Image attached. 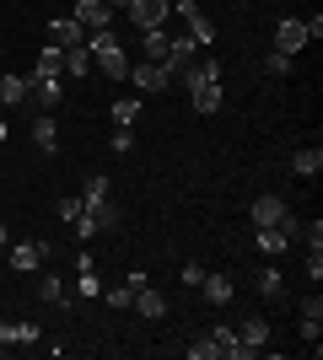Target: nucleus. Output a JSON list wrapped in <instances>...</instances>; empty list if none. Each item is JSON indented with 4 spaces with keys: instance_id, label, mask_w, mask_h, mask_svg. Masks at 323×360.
I'll list each match as a JSON object with an SVG mask.
<instances>
[{
    "instance_id": "obj_35",
    "label": "nucleus",
    "mask_w": 323,
    "mask_h": 360,
    "mask_svg": "<svg viewBox=\"0 0 323 360\" xmlns=\"http://www.w3.org/2000/svg\"><path fill=\"white\" fill-rule=\"evenodd\" d=\"M302 323H323V296H318V290L302 301Z\"/></svg>"
},
{
    "instance_id": "obj_3",
    "label": "nucleus",
    "mask_w": 323,
    "mask_h": 360,
    "mask_svg": "<svg viewBox=\"0 0 323 360\" xmlns=\"http://www.w3.org/2000/svg\"><path fill=\"white\" fill-rule=\"evenodd\" d=\"M124 11H129V22H135L140 32H146V27H167V16H172V0H129Z\"/></svg>"
},
{
    "instance_id": "obj_4",
    "label": "nucleus",
    "mask_w": 323,
    "mask_h": 360,
    "mask_svg": "<svg viewBox=\"0 0 323 360\" xmlns=\"http://www.w3.org/2000/svg\"><path fill=\"white\" fill-rule=\"evenodd\" d=\"M275 49L296 60V54L308 49V22H302V16H280L275 22Z\"/></svg>"
},
{
    "instance_id": "obj_32",
    "label": "nucleus",
    "mask_w": 323,
    "mask_h": 360,
    "mask_svg": "<svg viewBox=\"0 0 323 360\" xmlns=\"http://www.w3.org/2000/svg\"><path fill=\"white\" fill-rule=\"evenodd\" d=\"M103 301L113 307V312H124V307L135 301V290H129V285H113V290H103Z\"/></svg>"
},
{
    "instance_id": "obj_21",
    "label": "nucleus",
    "mask_w": 323,
    "mask_h": 360,
    "mask_svg": "<svg viewBox=\"0 0 323 360\" xmlns=\"http://www.w3.org/2000/svg\"><path fill=\"white\" fill-rule=\"evenodd\" d=\"M32 146H38V150H60V129H54V113H38V119H32Z\"/></svg>"
},
{
    "instance_id": "obj_22",
    "label": "nucleus",
    "mask_w": 323,
    "mask_h": 360,
    "mask_svg": "<svg viewBox=\"0 0 323 360\" xmlns=\"http://www.w3.org/2000/svg\"><path fill=\"white\" fill-rule=\"evenodd\" d=\"M253 285H259V296H264V301H280V296H286V274L270 264V269H259V280H253Z\"/></svg>"
},
{
    "instance_id": "obj_29",
    "label": "nucleus",
    "mask_w": 323,
    "mask_h": 360,
    "mask_svg": "<svg viewBox=\"0 0 323 360\" xmlns=\"http://www.w3.org/2000/svg\"><path fill=\"white\" fill-rule=\"evenodd\" d=\"M184 355H189V360H221V349H215V339H210V333H200L194 345H184Z\"/></svg>"
},
{
    "instance_id": "obj_1",
    "label": "nucleus",
    "mask_w": 323,
    "mask_h": 360,
    "mask_svg": "<svg viewBox=\"0 0 323 360\" xmlns=\"http://www.w3.org/2000/svg\"><path fill=\"white\" fill-rule=\"evenodd\" d=\"M87 49H92L97 70H103L108 81H124V75H129V54H124V44L113 38V27H103V32H87Z\"/></svg>"
},
{
    "instance_id": "obj_37",
    "label": "nucleus",
    "mask_w": 323,
    "mask_h": 360,
    "mask_svg": "<svg viewBox=\"0 0 323 360\" xmlns=\"http://www.w3.org/2000/svg\"><path fill=\"white\" fill-rule=\"evenodd\" d=\"M275 226H280V231H286V237H291V242H302V226H308V221H296V215L286 210V215H280Z\"/></svg>"
},
{
    "instance_id": "obj_34",
    "label": "nucleus",
    "mask_w": 323,
    "mask_h": 360,
    "mask_svg": "<svg viewBox=\"0 0 323 360\" xmlns=\"http://www.w3.org/2000/svg\"><path fill=\"white\" fill-rule=\"evenodd\" d=\"M70 231H76L81 242H92V237H97V221H92V215H87V210H81L76 221H70Z\"/></svg>"
},
{
    "instance_id": "obj_15",
    "label": "nucleus",
    "mask_w": 323,
    "mask_h": 360,
    "mask_svg": "<svg viewBox=\"0 0 323 360\" xmlns=\"http://www.w3.org/2000/svg\"><path fill=\"white\" fill-rule=\"evenodd\" d=\"M81 38H87V32H81L76 16H54V22H49V44L54 49H70V44H81Z\"/></svg>"
},
{
    "instance_id": "obj_31",
    "label": "nucleus",
    "mask_w": 323,
    "mask_h": 360,
    "mask_svg": "<svg viewBox=\"0 0 323 360\" xmlns=\"http://www.w3.org/2000/svg\"><path fill=\"white\" fill-rule=\"evenodd\" d=\"M264 75H291V54L270 49V54H264Z\"/></svg>"
},
{
    "instance_id": "obj_17",
    "label": "nucleus",
    "mask_w": 323,
    "mask_h": 360,
    "mask_svg": "<svg viewBox=\"0 0 323 360\" xmlns=\"http://www.w3.org/2000/svg\"><path fill=\"white\" fill-rule=\"evenodd\" d=\"M291 172H296V178H318V172H323V150L318 146H296L291 150Z\"/></svg>"
},
{
    "instance_id": "obj_30",
    "label": "nucleus",
    "mask_w": 323,
    "mask_h": 360,
    "mask_svg": "<svg viewBox=\"0 0 323 360\" xmlns=\"http://www.w3.org/2000/svg\"><path fill=\"white\" fill-rule=\"evenodd\" d=\"M76 296H87V301H103V285H97V269H81V280H76Z\"/></svg>"
},
{
    "instance_id": "obj_7",
    "label": "nucleus",
    "mask_w": 323,
    "mask_h": 360,
    "mask_svg": "<svg viewBox=\"0 0 323 360\" xmlns=\"http://www.w3.org/2000/svg\"><path fill=\"white\" fill-rule=\"evenodd\" d=\"M205 81H221V65L215 60H189V65H178V75H172V86H205Z\"/></svg>"
},
{
    "instance_id": "obj_43",
    "label": "nucleus",
    "mask_w": 323,
    "mask_h": 360,
    "mask_svg": "<svg viewBox=\"0 0 323 360\" xmlns=\"http://www.w3.org/2000/svg\"><path fill=\"white\" fill-rule=\"evenodd\" d=\"M6 135H11V129H6V119H0V140H6Z\"/></svg>"
},
{
    "instance_id": "obj_41",
    "label": "nucleus",
    "mask_w": 323,
    "mask_h": 360,
    "mask_svg": "<svg viewBox=\"0 0 323 360\" xmlns=\"http://www.w3.org/2000/svg\"><path fill=\"white\" fill-rule=\"evenodd\" d=\"M103 6H108V11H124V6H129V0H103Z\"/></svg>"
},
{
    "instance_id": "obj_12",
    "label": "nucleus",
    "mask_w": 323,
    "mask_h": 360,
    "mask_svg": "<svg viewBox=\"0 0 323 360\" xmlns=\"http://www.w3.org/2000/svg\"><path fill=\"white\" fill-rule=\"evenodd\" d=\"M32 81H65V60H60V49H54V44L38 49V60H32Z\"/></svg>"
},
{
    "instance_id": "obj_11",
    "label": "nucleus",
    "mask_w": 323,
    "mask_h": 360,
    "mask_svg": "<svg viewBox=\"0 0 323 360\" xmlns=\"http://www.w3.org/2000/svg\"><path fill=\"white\" fill-rule=\"evenodd\" d=\"M210 339H215V349H221V360H253V349L237 339V328L232 323H221V328H210Z\"/></svg>"
},
{
    "instance_id": "obj_40",
    "label": "nucleus",
    "mask_w": 323,
    "mask_h": 360,
    "mask_svg": "<svg viewBox=\"0 0 323 360\" xmlns=\"http://www.w3.org/2000/svg\"><path fill=\"white\" fill-rule=\"evenodd\" d=\"M200 280H205V269H200V264H184V285H194V290H200Z\"/></svg>"
},
{
    "instance_id": "obj_33",
    "label": "nucleus",
    "mask_w": 323,
    "mask_h": 360,
    "mask_svg": "<svg viewBox=\"0 0 323 360\" xmlns=\"http://www.w3.org/2000/svg\"><path fill=\"white\" fill-rule=\"evenodd\" d=\"M81 210H87V205H81V194H70V199H60V205H54V215H60V221H76Z\"/></svg>"
},
{
    "instance_id": "obj_10",
    "label": "nucleus",
    "mask_w": 323,
    "mask_h": 360,
    "mask_svg": "<svg viewBox=\"0 0 323 360\" xmlns=\"http://www.w3.org/2000/svg\"><path fill=\"white\" fill-rule=\"evenodd\" d=\"M286 210H291V205H286L280 194H259L253 205H248V221H253V226H275Z\"/></svg>"
},
{
    "instance_id": "obj_25",
    "label": "nucleus",
    "mask_w": 323,
    "mask_h": 360,
    "mask_svg": "<svg viewBox=\"0 0 323 360\" xmlns=\"http://www.w3.org/2000/svg\"><path fill=\"white\" fill-rule=\"evenodd\" d=\"M87 215L97 221V231H113V226H119V205H113V199H97V205H87Z\"/></svg>"
},
{
    "instance_id": "obj_42",
    "label": "nucleus",
    "mask_w": 323,
    "mask_h": 360,
    "mask_svg": "<svg viewBox=\"0 0 323 360\" xmlns=\"http://www.w3.org/2000/svg\"><path fill=\"white\" fill-rule=\"evenodd\" d=\"M0 248H6V221H0Z\"/></svg>"
},
{
    "instance_id": "obj_18",
    "label": "nucleus",
    "mask_w": 323,
    "mask_h": 360,
    "mask_svg": "<svg viewBox=\"0 0 323 360\" xmlns=\"http://www.w3.org/2000/svg\"><path fill=\"white\" fill-rule=\"evenodd\" d=\"M232 290H237V285H232V274H205V280H200V296L210 301V307H227Z\"/></svg>"
},
{
    "instance_id": "obj_6",
    "label": "nucleus",
    "mask_w": 323,
    "mask_h": 360,
    "mask_svg": "<svg viewBox=\"0 0 323 360\" xmlns=\"http://www.w3.org/2000/svg\"><path fill=\"white\" fill-rule=\"evenodd\" d=\"M70 16L81 22V32H103V27H113V11H108L103 0H76V6H70Z\"/></svg>"
},
{
    "instance_id": "obj_38",
    "label": "nucleus",
    "mask_w": 323,
    "mask_h": 360,
    "mask_svg": "<svg viewBox=\"0 0 323 360\" xmlns=\"http://www.w3.org/2000/svg\"><path fill=\"white\" fill-rule=\"evenodd\" d=\"M38 339H44L38 323H16V345H38Z\"/></svg>"
},
{
    "instance_id": "obj_5",
    "label": "nucleus",
    "mask_w": 323,
    "mask_h": 360,
    "mask_svg": "<svg viewBox=\"0 0 323 360\" xmlns=\"http://www.w3.org/2000/svg\"><path fill=\"white\" fill-rule=\"evenodd\" d=\"M124 81H135L140 91H167L172 86L167 65H151V60H129V75H124Z\"/></svg>"
},
{
    "instance_id": "obj_26",
    "label": "nucleus",
    "mask_w": 323,
    "mask_h": 360,
    "mask_svg": "<svg viewBox=\"0 0 323 360\" xmlns=\"http://www.w3.org/2000/svg\"><path fill=\"white\" fill-rule=\"evenodd\" d=\"M97 199H108V172H87L81 183V205H97Z\"/></svg>"
},
{
    "instance_id": "obj_27",
    "label": "nucleus",
    "mask_w": 323,
    "mask_h": 360,
    "mask_svg": "<svg viewBox=\"0 0 323 360\" xmlns=\"http://www.w3.org/2000/svg\"><path fill=\"white\" fill-rule=\"evenodd\" d=\"M38 301H44V307H60L65 301V280L60 274H44V280H38Z\"/></svg>"
},
{
    "instance_id": "obj_20",
    "label": "nucleus",
    "mask_w": 323,
    "mask_h": 360,
    "mask_svg": "<svg viewBox=\"0 0 323 360\" xmlns=\"http://www.w3.org/2000/svg\"><path fill=\"white\" fill-rule=\"evenodd\" d=\"M259 253L264 258H286L291 253V237H286L280 226H259Z\"/></svg>"
},
{
    "instance_id": "obj_14",
    "label": "nucleus",
    "mask_w": 323,
    "mask_h": 360,
    "mask_svg": "<svg viewBox=\"0 0 323 360\" xmlns=\"http://www.w3.org/2000/svg\"><path fill=\"white\" fill-rule=\"evenodd\" d=\"M44 258H49L44 242H16V248H11V269H16V274H32Z\"/></svg>"
},
{
    "instance_id": "obj_13",
    "label": "nucleus",
    "mask_w": 323,
    "mask_h": 360,
    "mask_svg": "<svg viewBox=\"0 0 323 360\" xmlns=\"http://www.w3.org/2000/svg\"><path fill=\"white\" fill-rule=\"evenodd\" d=\"M27 97H32V75H0V103H6V108H22V103H27Z\"/></svg>"
},
{
    "instance_id": "obj_19",
    "label": "nucleus",
    "mask_w": 323,
    "mask_h": 360,
    "mask_svg": "<svg viewBox=\"0 0 323 360\" xmlns=\"http://www.w3.org/2000/svg\"><path fill=\"white\" fill-rule=\"evenodd\" d=\"M60 60H65V75H87L92 70V49H87V38H81V44H70V49H60Z\"/></svg>"
},
{
    "instance_id": "obj_23",
    "label": "nucleus",
    "mask_w": 323,
    "mask_h": 360,
    "mask_svg": "<svg viewBox=\"0 0 323 360\" xmlns=\"http://www.w3.org/2000/svg\"><path fill=\"white\" fill-rule=\"evenodd\" d=\"M189 97H194V113H215V108H221V81H205V86H194Z\"/></svg>"
},
{
    "instance_id": "obj_9",
    "label": "nucleus",
    "mask_w": 323,
    "mask_h": 360,
    "mask_svg": "<svg viewBox=\"0 0 323 360\" xmlns=\"http://www.w3.org/2000/svg\"><path fill=\"white\" fill-rule=\"evenodd\" d=\"M237 339H243V345L259 355V349L270 345V317H264V312H248L243 323H237Z\"/></svg>"
},
{
    "instance_id": "obj_28",
    "label": "nucleus",
    "mask_w": 323,
    "mask_h": 360,
    "mask_svg": "<svg viewBox=\"0 0 323 360\" xmlns=\"http://www.w3.org/2000/svg\"><path fill=\"white\" fill-rule=\"evenodd\" d=\"M135 119H140V103L135 97H119V103H113V124H119V129H135Z\"/></svg>"
},
{
    "instance_id": "obj_8",
    "label": "nucleus",
    "mask_w": 323,
    "mask_h": 360,
    "mask_svg": "<svg viewBox=\"0 0 323 360\" xmlns=\"http://www.w3.org/2000/svg\"><path fill=\"white\" fill-rule=\"evenodd\" d=\"M167 54H172V32L167 27H146V32H140V60L162 65Z\"/></svg>"
},
{
    "instance_id": "obj_39",
    "label": "nucleus",
    "mask_w": 323,
    "mask_h": 360,
    "mask_svg": "<svg viewBox=\"0 0 323 360\" xmlns=\"http://www.w3.org/2000/svg\"><path fill=\"white\" fill-rule=\"evenodd\" d=\"M108 146H113V150H119V156H124V150L135 146V135H129V129H113V140H108Z\"/></svg>"
},
{
    "instance_id": "obj_2",
    "label": "nucleus",
    "mask_w": 323,
    "mask_h": 360,
    "mask_svg": "<svg viewBox=\"0 0 323 360\" xmlns=\"http://www.w3.org/2000/svg\"><path fill=\"white\" fill-rule=\"evenodd\" d=\"M172 16H184V32L194 38V44H215V22L200 11V0H172Z\"/></svg>"
},
{
    "instance_id": "obj_36",
    "label": "nucleus",
    "mask_w": 323,
    "mask_h": 360,
    "mask_svg": "<svg viewBox=\"0 0 323 360\" xmlns=\"http://www.w3.org/2000/svg\"><path fill=\"white\" fill-rule=\"evenodd\" d=\"M302 264H308V280L318 285V280H323V248H308V258H302Z\"/></svg>"
},
{
    "instance_id": "obj_16",
    "label": "nucleus",
    "mask_w": 323,
    "mask_h": 360,
    "mask_svg": "<svg viewBox=\"0 0 323 360\" xmlns=\"http://www.w3.org/2000/svg\"><path fill=\"white\" fill-rule=\"evenodd\" d=\"M129 307H135L140 317H151V323H156V317H167V296H162V290H151V285H140Z\"/></svg>"
},
{
    "instance_id": "obj_24",
    "label": "nucleus",
    "mask_w": 323,
    "mask_h": 360,
    "mask_svg": "<svg viewBox=\"0 0 323 360\" xmlns=\"http://www.w3.org/2000/svg\"><path fill=\"white\" fill-rule=\"evenodd\" d=\"M60 97H65L60 81H32V103L44 108V113H49V108H60Z\"/></svg>"
}]
</instances>
